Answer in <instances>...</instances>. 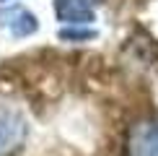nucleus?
I'll return each instance as SVG.
<instances>
[{"label":"nucleus","mask_w":158,"mask_h":156,"mask_svg":"<svg viewBox=\"0 0 158 156\" xmlns=\"http://www.w3.org/2000/svg\"><path fill=\"white\" fill-rule=\"evenodd\" d=\"M26 117L13 109H0V156H13L26 141Z\"/></svg>","instance_id":"obj_1"},{"label":"nucleus","mask_w":158,"mask_h":156,"mask_svg":"<svg viewBox=\"0 0 158 156\" xmlns=\"http://www.w3.org/2000/svg\"><path fill=\"white\" fill-rule=\"evenodd\" d=\"M130 156H158V122L156 120H140L132 125L127 138Z\"/></svg>","instance_id":"obj_2"},{"label":"nucleus","mask_w":158,"mask_h":156,"mask_svg":"<svg viewBox=\"0 0 158 156\" xmlns=\"http://www.w3.org/2000/svg\"><path fill=\"white\" fill-rule=\"evenodd\" d=\"M0 24H5L8 29L13 31V37H29L36 31V16L26 8H13V11H5L0 13Z\"/></svg>","instance_id":"obj_3"},{"label":"nucleus","mask_w":158,"mask_h":156,"mask_svg":"<svg viewBox=\"0 0 158 156\" xmlns=\"http://www.w3.org/2000/svg\"><path fill=\"white\" fill-rule=\"evenodd\" d=\"M55 13L60 21H68V24H91L94 21V11L83 3H75V0H55Z\"/></svg>","instance_id":"obj_4"},{"label":"nucleus","mask_w":158,"mask_h":156,"mask_svg":"<svg viewBox=\"0 0 158 156\" xmlns=\"http://www.w3.org/2000/svg\"><path fill=\"white\" fill-rule=\"evenodd\" d=\"M60 39H68V42H88V39H96V31L94 29H60Z\"/></svg>","instance_id":"obj_5"},{"label":"nucleus","mask_w":158,"mask_h":156,"mask_svg":"<svg viewBox=\"0 0 158 156\" xmlns=\"http://www.w3.org/2000/svg\"><path fill=\"white\" fill-rule=\"evenodd\" d=\"M75 3H83V5H88V8H91V5H98L101 0H75Z\"/></svg>","instance_id":"obj_6"},{"label":"nucleus","mask_w":158,"mask_h":156,"mask_svg":"<svg viewBox=\"0 0 158 156\" xmlns=\"http://www.w3.org/2000/svg\"><path fill=\"white\" fill-rule=\"evenodd\" d=\"M0 3H8V0H0Z\"/></svg>","instance_id":"obj_7"}]
</instances>
